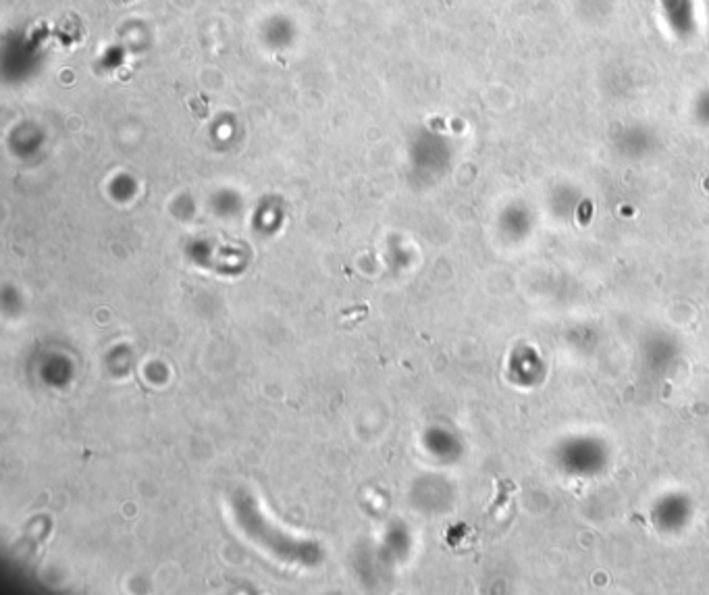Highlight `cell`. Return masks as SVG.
<instances>
[{"instance_id":"cell-1","label":"cell","mask_w":709,"mask_h":595,"mask_svg":"<svg viewBox=\"0 0 709 595\" xmlns=\"http://www.w3.org/2000/svg\"><path fill=\"white\" fill-rule=\"evenodd\" d=\"M117 3H129V0H117Z\"/></svg>"}]
</instances>
